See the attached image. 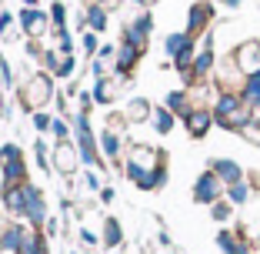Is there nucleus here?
<instances>
[{"label": "nucleus", "mask_w": 260, "mask_h": 254, "mask_svg": "<svg viewBox=\"0 0 260 254\" xmlns=\"http://www.w3.org/2000/svg\"><path fill=\"white\" fill-rule=\"evenodd\" d=\"M114 94H117L114 80H110V77H97V91H93V100H97V104H110Z\"/></svg>", "instance_id": "a878e982"}, {"label": "nucleus", "mask_w": 260, "mask_h": 254, "mask_svg": "<svg viewBox=\"0 0 260 254\" xmlns=\"http://www.w3.org/2000/svg\"><path fill=\"white\" fill-rule=\"evenodd\" d=\"M234 61H237V67H240L244 77L260 74V40H244V44L234 50Z\"/></svg>", "instance_id": "6e6552de"}, {"label": "nucleus", "mask_w": 260, "mask_h": 254, "mask_svg": "<svg viewBox=\"0 0 260 254\" xmlns=\"http://www.w3.org/2000/svg\"><path fill=\"white\" fill-rule=\"evenodd\" d=\"M34 124H37V131H50V127H54V121L47 114H34Z\"/></svg>", "instance_id": "f704fd0d"}, {"label": "nucleus", "mask_w": 260, "mask_h": 254, "mask_svg": "<svg viewBox=\"0 0 260 254\" xmlns=\"http://www.w3.org/2000/svg\"><path fill=\"white\" fill-rule=\"evenodd\" d=\"M97 187H100L97 174H93V171H87V191H97Z\"/></svg>", "instance_id": "e433bc0d"}, {"label": "nucleus", "mask_w": 260, "mask_h": 254, "mask_svg": "<svg viewBox=\"0 0 260 254\" xmlns=\"http://www.w3.org/2000/svg\"><path fill=\"white\" fill-rule=\"evenodd\" d=\"M50 94H54V84H50V77H47V74H34V77L23 84V91H20L23 107H27V110L44 107V104H50Z\"/></svg>", "instance_id": "7ed1b4c3"}, {"label": "nucleus", "mask_w": 260, "mask_h": 254, "mask_svg": "<svg viewBox=\"0 0 260 254\" xmlns=\"http://www.w3.org/2000/svg\"><path fill=\"white\" fill-rule=\"evenodd\" d=\"M37 191L34 184H7L4 181V208H7V214H23L27 211V201H30V194Z\"/></svg>", "instance_id": "0eeeda50"}, {"label": "nucleus", "mask_w": 260, "mask_h": 254, "mask_svg": "<svg viewBox=\"0 0 260 254\" xmlns=\"http://www.w3.org/2000/svg\"><path fill=\"white\" fill-rule=\"evenodd\" d=\"M220 194H227V184H223L214 171H204V174L197 177V184H193V201H197V204H217Z\"/></svg>", "instance_id": "423d86ee"}, {"label": "nucleus", "mask_w": 260, "mask_h": 254, "mask_svg": "<svg viewBox=\"0 0 260 254\" xmlns=\"http://www.w3.org/2000/svg\"><path fill=\"white\" fill-rule=\"evenodd\" d=\"M240 134H244V137L250 140V144H257V147H260V121H250Z\"/></svg>", "instance_id": "7c9ffc66"}, {"label": "nucleus", "mask_w": 260, "mask_h": 254, "mask_svg": "<svg viewBox=\"0 0 260 254\" xmlns=\"http://www.w3.org/2000/svg\"><path fill=\"white\" fill-rule=\"evenodd\" d=\"M54 167L60 174H74L80 167V157H77V147L70 140H57V151H54Z\"/></svg>", "instance_id": "f8f14e48"}, {"label": "nucleus", "mask_w": 260, "mask_h": 254, "mask_svg": "<svg viewBox=\"0 0 260 254\" xmlns=\"http://www.w3.org/2000/svg\"><path fill=\"white\" fill-rule=\"evenodd\" d=\"M90 23V31H104L107 27V10L100 7V4H90V7L84 10V27Z\"/></svg>", "instance_id": "4be33fe9"}, {"label": "nucleus", "mask_w": 260, "mask_h": 254, "mask_svg": "<svg viewBox=\"0 0 260 254\" xmlns=\"http://www.w3.org/2000/svg\"><path fill=\"white\" fill-rule=\"evenodd\" d=\"M214 70V44H210V37H207V44L197 50V57H193V67H190V74H187V84H204L207 80V74Z\"/></svg>", "instance_id": "1a4fd4ad"}, {"label": "nucleus", "mask_w": 260, "mask_h": 254, "mask_svg": "<svg viewBox=\"0 0 260 254\" xmlns=\"http://www.w3.org/2000/svg\"><path fill=\"white\" fill-rule=\"evenodd\" d=\"M127 177L140 191H157L167 181V167H164V154L153 147H134L127 157Z\"/></svg>", "instance_id": "f257e3e1"}, {"label": "nucleus", "mask_w": 260, "mask_h": 254, "mask_svg": "<svg viewBox=\"0 0 260 254\" xmlns=\"http://www.w3.org/2000/svg\"><path fill=\"white\" fill-rule=\"evenodd\" d=\"M134 4H140V0H134Z\"/></svg>", "instance_id": "c03bdc74"}, {"label": "nucleus", "mask_w": 260, "mask_h": 254, "mask_svg": "<svg viewBox=\"0 0 260 254\" xmlns=\"http://www.w3.org/2000/svg\"><path fill=\"white\" fill-rule=\"evenodd\" d=\"M0 167H4L7 184H23V177H27V161H23V151L17 144L0 147Z\"/></svg>", "instance_id": "20e7f679"}, {"label": "nucleus", "mask_w": 260, "mask_h": 254, "mask_svg": "<svg viewBox=\"0 0 260 254\" xmlns=\"http://www.w3.org/2000/svg\"><path fill=\"white\" fill-rule=\"evenodd\" d=\"M34 254H44V247H37V251H34Z\"/></svg>", "instance_id": "79ce46f5"}, {"label": "nucleus", "mask_w": 260, "mask_h": 254, "mask_svg": "<svg viewBox=\"0 0 260 254\" xmlns=\"http://www.w3.org/2000/svg\"><path fill=\"white\" fill-rule=\"evenodd\" d=\"M164 107L167 110H174V114H180V117H187L190 114V97H187V91H170L167 94V100H164Z\"/></svg>", "instance_id": "6ab92c4d"}, {"label": "nucleus", "mask_w": 260, "mask_h": 254, "mask_svg": "<svg viewBox=\"0 0 260 254\" xmlns=\"http://www.w3.org/2000/svg\"><path fill=\"white\" fill-rule=\"evenodd\" d=\"M240 97H244L253 110H260V74H253V77L244 80V91H240Z\"/></svg>", "instance_id": "5701e85b"}, {"label": "nucleus", "mask_w": 260, "mask_h": 254, "mask_svg": "<svg viewBox=\"0 0 260 254\" xmlns=\"http://www.w3.org/2000/svg\"><path fill=\"white\" fill-rule=\"evenodd\" d=\"M84 50H87V54H97V50H100V47H97V34H93V31L84 34Z\"/></svg>", "instance_id": "473e14b6"}, {"label": "nucleus", "mask_w": 260, "mask_h": 254, "mask_svg": "<svg viewBox=\"0 0 260 254\" xmlns=\"http://www.w3.org/2000/svg\"><path fill=\"white\" fill-rule=\"evenodd\" d=\"M87 117H90V114H77V147H80V161L90 164V167H97V164H100L97 137H93L90 121H87Z\"/></svg>", "instance_id": "39448f33"}, {"label": "nucleus", "mask_w": 260, "mask_h": 254, "mask_svg": "<svg viewBox=\"0 0 260 254\" xmlns=\"http://www.w3.org/2000/svg\"><path fill=\"white\" fill-rule=\"evenodd\" d=\"M217 244H220L227 254H250L244 241H240L237 234H230V231H220V234H217Z\"/></svg>", "instance_id": "b1692460"}, {"label": "nucleus", "mask_w": 260, "mask_h": 254, "mask_svg": "<svg viewBox=\"0 0 260 254\" xmlns=\"http://www.w3.org/2000/svg\"><path fill=\"white\" fill-rule=\"evenodd\" d=\"M23 4H27V7H37V0H23Z\"/></svg>", "instance_id": "a19ab883"}, {"label": "nucleus", "mask_w": 260, "mask_h": 254, "mask_svg": "<svg viewBox=\"0 0 260 254\" xmlns=\"http://www.w3.org/2000/svg\"><path fill=\"white\" fill-rule=\"evenodd\" d=\"M100 147H104V154H107V157H120V134H117L114 127L100 131Z\"/></svg>", "instance_id": "393cba45"}, {"label": "nucleus", "mask_w": 260, "mask_h": 254, "mask_svg": "<svg viewBox=\"0 0 260 254\" xmlns=\"http://www.w3.org/2000/svg\"><path fill=\"white\" fill-rule=\"evenodd\" d=\"M210 171H214L227 187L237 184V181H244V167H240L237 161H230V157H214V161H210Z\"/></svg>", "instance_id": "4468645a"}, {"label": "nucleus", "mask_w": 260, "mask_h": 254, "mask_svg": "<svg viewBox=\"0 0 260 254\" xmlns=\"http://www.w3.org/2000/svg\"><path fill=\"white\" fill-rule=\"evenodd\" d=\"M147 117H153V107H150V100L147 97H134L130 100V107H127V121H147Z\"/></svg>", "instance_id": "412c9836"}, {"label": "nucleus", "mask_w": 260, "mask_h": 254, "mask_svg": "<svg viewBox=\"0 0 260 254\" xmlns=\"http://www.w3.org/2000/svg\"><path fill=\"white\" fill-rule=\"evenodd\" d=\"M230 214H234V204H230V201L210 204V217H214V221H230Z\"/></svg>", "instance_id": "c756f323"}, {"label": "nucleus", "mask_w": 260, "mask_h": 254, "mask_svg": "<svg viewBox=\"0 0 260 254\" xmlns=\"http://www.w3.org/2000/svg\"><path fill=\"white\" fill-rule=\"evenodd\" d=\"M10 23H14V14H0V34L10 37Z\"/></svg>", "instance_id": "c9c22d12"}, {"label": "nucleus", "mask_w": 260, "mask_h": 254, "mask_svg": "<svg viewBox=\"0 0 260 254\" xmlns=\"http://www.w3.org/2000/svg\"><path fill=\"white\" fill-rule=\"evenodd\" d=\"M153 31V17L150 14H140L137 20H130L127 27H123V44H134V47H140L144 50V44H147V34Z\"/></svg>", "instance_id": "9d476101"}, {"label": "nucleus", "mask_w": 260, "mask_h": 254, "mask_svg": "<svg viewBox=\"0 0 260 254\" xmlns=\"http://www.w3.org/2000/svg\"><path fill=\"white\" fill-rule=\"evenodd\" d=\"M23 241H27V231L17 224L4 228V234H0V247H7V251H23Z\"/></svg>", "instance_id": "f3484780"}, {"label": "nucleus", "mask_w": 260, "mask_h": 254, "mask_svg": "<svg viewBox=\"0 0 260 254\" xmlns=\"http://www.w3.org/2000/svg\"><path fill=\"white\" fill-rule=\"evenodd\" d=\"M120 241H123L120 221H114V217H107V221H104V244H107V247H117Z\"/></svg>", "instance_id": "bb28decb"}, {"label": "nucleus", "mask_w": 260, "mask_h": 254, "mask_svg": "<svg viewBox=\"0 0 260 254\" xmlns=\"http://www.w3.org/2000/svg\"><path fill=\"white\" fill-rule=\"evenodd\" d=\"M50 134H54L57 140H67V134H70V127L63 121H54V127H50Z\"/></svg>", "instance_id": "72a5a7b5"}, {"label": "nucleus", "mask_w": 260, "mask_h": 254, "mask_svg": "<svg viewBox=\"0 0 260 254\" xmlns=\"http://www.w3.org/2000/svg\"><path fill=\"white\" fill-rule=\"evenodd\" d=\"M74 74V57H60V64H57V77H70Z\"/></svg>", "instance_id": "2f4dec72"}, {"label": "nucleus", "mask_w": 260, "mask_h": 254, "mask_svg": "<svg viewBox=\"0 0 260 254\" xmlns=\"http://www.w3.org/2000/svg\"><path fill=\"white\" fill-rule=\"evenodd\" d=\"M227 201H230V204H247V201H250V187H247L244 181L230 184L227 187Z\"/></svg>", "instance_id": "cd10ccee"}, {"label": "nucleus", "mask_w": 260, "mask_h": 254, "mask_svg": "<svg viewBox=\"0 0 260 254\" xmlns=\"http://www.w3.org/2000/svg\"><path fill=\"white\" fill-rule=\"evenodd\" d=\"M220 4H227V7H240V0H220Z\"/></svg>", "instance_id": "ea45409f"}, {"label": "nucleus", "mask_w": 260, "mask_h": 254, "mask_svg": "<svg viewBox=\"0 0 260 254\" xmlns=\"http://www.w3.org/2000/svg\"><path fill=\"white\" fill-rule=\"evenodd\" d=\"M257 244H260V234H257Z\"/></svg>", "instance_id": "37998d69"}, {"label": "nucleus", "mask_w": 260, "mask_h": 254, "mask_svg": "<svg viewBox=\"0 0 260 254\" xmlns=\"http://www.w3.org/2000/svg\"><path fill=\"white\" fill-rule=\"evenodd\" d=\"M214 121L220 124L223 131H244L247 124L253 121V107L247 104L240 94H220L214 100Z\"/></svg>", "instance_id": "f03ea898"}, {"label": "nucleus", "mask_w": 260, "mask_h": 254, "mask_svg": "<svg viewBox=\"0 0 260 254\" xmlns=\"http://www.w3.org/2000/svg\"><path fill=\"white\" fill-rule=\"evenodd\" d=\"M50 20H54V31L60 34V31H67V10H63V4L57 0L54 7H50Z\"/></svg>", "instance_id": "c85d7f7f"}, {"label": "nucleus", "mask_w": 260, "mask_h": 254, "mask_svg": "<svg viewBox=\"0 0 260 254\" xmlns=\"http://www.w3.org/2000/svg\"><path fill=\"white\" fill-rule=\"evenodd\" d=\"M80 241H84V244H93V241H97V234H90V231H80Z\"/></svg>", "instance_id": "58836bf2"}, {"label": "nucleus", "mask_w": 260, "mask_h": 254, "mask_svg": "<svg viewBox=\"0 0 260 254\" xmlns=\"http://www.w3.org/2000/svg\"><path fill=\"white\" fill-rule=\"evenodd\" d=\"M23 214L34 221V228H40V224L47 221V204H44V194H40V191L30 194V201H27V211H23Z\"/></svg>", "instance_id": "a211bd4d"}, {"label": "nucleus", "mask_w": 260, "mask_h": 254, "mask_svg": "<svg viewBox=\"0 0 260 254\" xmlns=\"http://www.w3.org/2000/svg\"><path fill=\"white\" fill-rule=\"evenodd\" d=\"M140 57H144V50H140V47H134V44H120L117 47V74H130V70H134V64L140 61Z\"/></svg>", "instance_id": "dca6fc26"}, {"label": "nucleus", "mask_w": 260, "mask_h": 254, "mask_svg": "<svg viewBox=\"0 0 260 254\" xmlns=\"http://www.w3.org/2000/svg\"><path fill=\"white\" fill-rule=\"evenodd\" d=\"M100 201H107V204H110V201H114V187H104V191H100Z\"/></svg>", "instance_id": "4c0bfd02"}, {"label": "nucleus", "mask_w": 260, "mask_h": 254, "mask_svg": "<svg viewBox=\"0 0 260 254\" xmlns=\"http://www.w3.org/2000/svg\"><path fill=\"white\" fill-rule=\"evenodd\" d=\"M184 124H187V134H190V137H207L210 124H214V110H207V107H193L190 114L184 117Z\"/></svg>", "instance_id": "ddd939ff"}, {"label": "nucleus", "mask_w": 260, "mask_h": 254, "mask_svg": "<svg viewBox=\"0 0 260 254\" xmlns=\"http://www.w3.org/2000/svg\"><path fill=\"white\" fill-rule=\"evenodd\" d=\"M174 110H167V107H153V117H150V124H153V131L157 134H170L174 131Z\"/></svg>", "instance_id": "aec40b11"}, {"label": "nucleus", "mask_w": 260, "mask_h": 254, "mask_svg": "<svg viewBox=\"0 0 260 254\" xmlns=\"http://www.w3.org/2000/svg\"><path fill=\"white\" fill-rule=\"evenodd\" d=\"M47 14L44 10H37V7H27L20 14V27H23V34H30V37H40V34L47 31Z\"/></svg>", "instance_id": "2eb2a0df"}, {"label": "nucleus", "mask_w": 260, "mask_h": 254, "mask_svg": "<svg viewBox=\"0 0 260 254\" xmlns=\"http://www.w3.org/2000/svg\"><path fill=\"white\" fill-rule=\"evenodd\" d=\"M210 20H214V7H210L207 0L193 4V7H190V14H187V34H190V37L204 34L207 27H210Z\"/></svg>", "instance_id": "9b49d317"}, {"label": "nucleus", "mask_w": 260, "mask_h": 254, "mask_svg": "<svg viewBox=\"0 0 260 254\" xmlns=\"http://www.w3.org/2000/svg\"><path fill=\"white\" fill-rule=\"evenodd\" d=\"M0 84H4V77H0Z\"/></svg>", "instance_id": "a18cd8bd"}]
</instances>
